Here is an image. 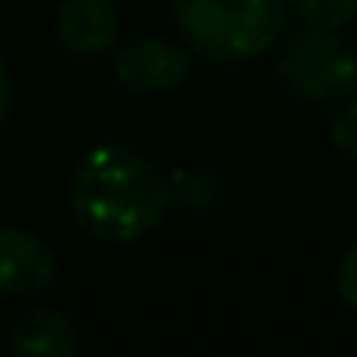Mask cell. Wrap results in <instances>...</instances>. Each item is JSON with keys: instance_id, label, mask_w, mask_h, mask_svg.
Instances as JSON below:
<instances>
[{"instance_id": "277c9868", "label": "cell", "mask_w": 357, "mask_h": 357, "mask_svg": "<svg viewBox=\"0 0 357 357\" xmlns=\"http://www.w3.org/2000/svg\"><path fill=\"white\" fill-rule=\"evenodd\" d=\"M190 74H193L190 50L175 46L165 36H137L112 60V77L133 95H168L183 88Z\"/></svg>"}, {"instance_id": "9c48e42d", "label": "cell", "mask_w": 357, "mask_h": 357, "mask_svg": "<svg viewBox=\"0 0 357 357\" xmlns=\"http://www.w3.org/2000/svg\"><path fill=\"white\" fill-rule=\"evenodd\" d=\"M329 144L343 158L357 161V95L336 102V109L329 116Z\"/></svg>"}, {"instance_id": "3957f363", "label": "cell", "mask_w": 357, "mask_h": 357, "mask_svg": "<svg viewBox=\"0 0 357 357\" xmlns=\"http://www.w3.org/2000/svg\"><path fill=\"white\" fill-rule=\"evenodd\" d=\"M280 81L305 102L336 105L357 91V46L340 29L305 25L277 56Z\"/></svg>"}, {"instance_id": "5b68a950", "label": "cell", "mask_w": 357, "mask_h": 357, "mask_svg": "<svg viewBox=\"0 0 357 357\" xmlns=\"http://www.w3.org/2000/svg\"><path fill=\"white\" fill-rule=\"evenodd\" d=\"M60 259L32 231L0 225V298H39L56 284Z\"/></svg>"}, {"instance_id": "52a82bcc", "label": "cell", "mask_w": 357, "mask_h": 357, "mask_svg": "<svg viewBox=\"0 0 357 357\" xmlns=\"http://www.w3.org/2000/svg\"><path fill=\"white\" fill-rule=\"evenodd\" d=\"M81 350L74 322L50 305H39L18 319L11 329V354L15 357H74Z\"/></svg>"}, {"instance_id": "6da1fadb", "label": "cell", "mask_w": 357, "mask_h": 357, "mask_svg": "<svg viewBox=\"0 0 357 357\" xmlns=\"http://www.w3.org/2000/svg\"><path fill=\"white\" fill-rule=\"evenodd\" d=\"M165 172L133 147L98 144L84 151L67 178L74 221L102 242H137L154 231L168 211Z\"/></svg>"}, {"instance_id": "7a4b0ae2", "label": "cell", "mask_w": 357, "mask_h": 357, "mask_svg": "<svg viewBox=\"0 0 357 357\" xmlns=\"http://www.w3.org/2000/svg\"><path fill=\"white\" fill-rule=\"evenodd\" d=\"M287 0H172L186 50L211 63H245L273 50L284 32Z\"/></svg>"}, {"instance_id": "30bf717a", "label": "cell", "mask_w": 357, "mask_h": 357, "mask_svg": "<svg viewBox=\"0 0 357 357\" xmlns=\"http://www.w3.org/2000/svg\"><path fill=\"white\" fill-rule=\"evenodd\" d=\"M333 284H336L340 301L357 312V242H350V245L340 252L336 270H333Z\"/></svg>"}, {"instance_id": "ba28073f", "label": "cell", "mask_w": 357, "mask_h": 357, "mask_svg": "<svg viewBox=\"0 0 357 357\" xmlns=\"http://www.w3.org/2000/svg\"><path fill=\"white\" fill-rule=\"evenodd\" d=\"M291 8L305 25L319 29H347L357 18V0H291Z\"/></svg>"}, {"instance_id": "8fae6325", "label": "cell", "mask_w": 357, "mask_h": 357, "mask_svg": "<svg viewBox=\"0 0 357 357\" xmlns=\"http://www.w3.org/2000/svg\"><path fill=\"white\" fill-rule=\"evenodd\" d=\"M11 105H15V81H11L8 63L0 60V126H4V119L11 116Z\"/></svg>"}, {"instance_id": "8992f818", "label": "cell", "mask_w": 357, "mask_h": 357, "mask_svg": "<svg viewBox=\"0 0 357 357\" xmlns=\"http://www.w3.org/2000/svg\"><path fill=\"white\" fill-rule=\"evenodd\" d=\"M53 29L70 56L91 60L116 46L119 8L112 0H60L53 11Z\"/></svg>"}]
</instances>
